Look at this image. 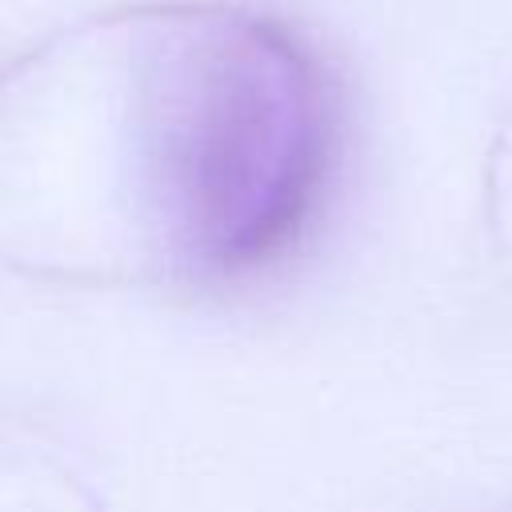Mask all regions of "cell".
Returning a JSON list of instances; mask_svg holds the SVG:
<instances>
[{
  "mask_svg": "<svg viewBox=\"0 0 512 512\" xmlns=\"http://www.w3.org/2000/svg\"><path fill=\"white\" fill-rule=\"evenodd\" d=\"M336 108L276 20L168 0L92 16L4 80V180L64 196V256L212 280L312 216Z\"/></svg>",
  "mask_w": 512,
  "mask_h": 512,
  "instance_id": "6da1fadb",
  "label": "cell"
}]
</instances>
